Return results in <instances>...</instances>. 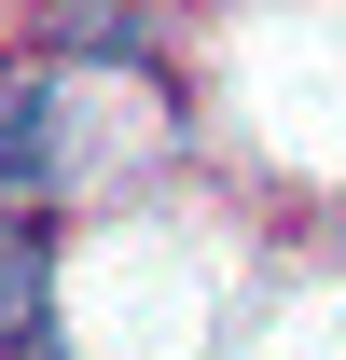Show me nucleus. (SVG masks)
<instances>
[{
  "instance_id": "1",
  "label": "nucleus",
  "mask_w": 346,
  "mask_h": 360,
  "mask_svg": "<svg viewBox=\"0 0 346 360\" xmlns=\"http://www.w3.org/2000/svg\"><path fill=\"white\" fill-rule=\"evenodd\" d=\"M42 333H56V236L0 208V347H42Z\"/></svg>"
},
{
  "instance_id": "2",
  "label": "nucleus",
  "mask_w": 346,
  "mask_h": 360,
  "mask_svg": "<svg viewBox=\"0 0 346 360\" xmlns=\"http://www.w3.org/2000/svg\"><path fill=\"white\" fill-rule=\"evenodd\" d=\"M56 42L84 56V70H153V56H167V28H153L139 0H70V14H56Z\"/></svg>"
},
{
  "instance_id": "3",
  "label": "nucleus",
  "mask_w": 346,
  "mask_h": 360,
  "mask_svg": "<svg viewBox=\"0 0 346 360\" xmlns=\"http://www.w3.org/2000/svg\"><path fill=\"white\" fill-rule=\"evenodd\" d=\"M0 360H70V347H56V333H42V347H0Z\"/></svg>"
}]
</instances>
